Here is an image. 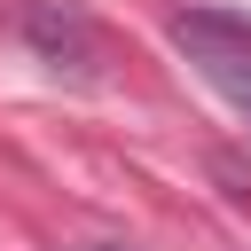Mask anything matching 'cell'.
Returning a JSON list of instances; mask_svg holds the SVG:
<instances>
[{"instance_id":"6da1fadb","label":"cell","mask_w":251,"mask_h":251,"mask_svg":"<svg viewBox=\"0 0 251 251\" xmlns=\"http://www.w3.org/2000/svg\"><path fill=\"white\" fill-rule=\"evenodd\" d=\"M173 47L235 102V118L251 126V24L243 16H220V8H180L173 16Z\"/></svg>"},{"instance_id":"7a4b0ae2","label":"cell","mask_w":251,"mask_h":251,"mask_svg":"<svg viewBox=\"0 0 251 251\" xmlns=\"http://www.w3.org/2000/svg\"><path fill=\"white\" fill-rule=\"evenodd\" d=\"M24 39H31L55 71H71V78H102V55H110V47H102V31H94L71 0H31V8H24Z\"/></svg>"},{"instance_id":"3957f363","label":"cell","mask_w":251,"mask_h":251,"mask_svg":"<svg viewBox=\"0 0 251 251\" xmlns=\"http://www.w3.org/2000/svg\"><path fill=\"white\" fill-rule=\"evenodd\" d=\"M86 251H126V243H86Z\"/></svg>"}]
</instances>
